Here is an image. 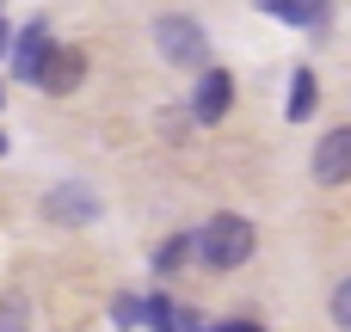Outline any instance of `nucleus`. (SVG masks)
Instances as JSON below:
<instances>
[{
    "instance_id": "obj_1",
    "label": "nucleus",
    "mask_w": 351,
    "mask_h": 332,
    "mask_svg": "<svg viewBox=\"0 0 351 332\" xmlns=\"http://www.w3.org/2000/svg\"><path fill=\"white\" fill-rule=\"evenodd\" d=\"M253 253H259V228H253L247 216H234V209L210 216V222L191 234V259H204L210 271H241Z\"/></svg>"
},
{
    "instance_id": "obj_2",
    "label": "nucleus",
    "mask_w": 351,
    "mask_h": 332,
    "mask_svg": "<svg viewBox=\"0 0 351 332\" xmlns=\"http://www.w3.org/2000/svg\"><path fill=\"white\" fill-rule=\"evenodd\" d=\"M154 43H160V55L173 68H204V55H210V37H204V25L191 12H160L154 18Z\"/></svg>"
},
{
    "instance_id": "obj_3",
    "label": "nucleus",
    "mask_w": 351,
    "mask_h": 332,
    "mask_svg": "<svg viewBox=\"0 0 351 332\" xmlns=\"http://www.w3.org/2000/svg\"><path fill=\"white\" fill-rule=\"evenodd\" d=\"M99 191L93 185H56V191H43V222H56V228H93L99 222Z\"/></svg>"
},
{
    "instance_id": "obj_4",
    "label": "nucleus",
    "mask_w": 351,
    "mask_h": 332,
    "mask_svg": "<svg viewBox=\"0 0 351 332\" xmlns=\"http://www.w3.org/2000/svg\"><path fill=\"white\" fill-rule=\"evenodd\" d=\"M308 173H315V185H327V191L351 185V123H346V129H327V136L315 142Z\"/></svg>"
},
{
    "instance_id": "obj_5",
    "label": "nucleus",
    "mask_w": 351,
    "mask_h": 332,
    "mask_svg": "<svg viewBox=\"0 0 351 332\" xmlns=\"http://www.w3.org/2000/svg\"><path fill=\"white\" fill-rule=\"evenodd\" d=\"M234 111V74L228 68H204L197 92H191V123H222Z\"/></svg>"
},
{
    "instance_id": "obj_6",
    "label": "nucleus",
    "mask_w": 351,
    "mask_h": 332,
    "mask_svg": "<svg viewBox=\"0 0 351 332\" xmlns=\"http://www.w3.org/2000/svg\"><path fill=\"white\" fill-rule=\"evenodd\" d=\"M80 80H86V55H80L74 43H56V49H49V62H43V74H37V86H43L49 99H68Z\"/></svg>"
},
{
    "instance_id": "obj_7",
    "label": "nucleus",
    "mask_w": 351,
    "mask_h": 332,
    "mask_svg": "<svg viewBox=\"0 0 351 332\" xmlns=\"http://www.w3.org/2000/svg\"><path fill=\"white\" fill-rule=\"evenodd\" d=\"M49 49H56V37H49V25H31L25 37H12V74L37 86V74H43V62H49Z\"/></svg>"
},
{
    "instance_id": "obj_8",
    "label": "nucleus",
    "mask_w": 351,
    "mask_h": 332,
    "mask_svg": "<svg viewBox=\"0 0 351 332\" xmlns=\"http://www.w3.org/2000/svg\"><path fill=\"white\" fill-rule=\"evenodd\" d=\"M265 18H278V25H302V31H321L333 12H327V6H290V0H278V6H265Z\"/></svg>"
},
{
    "instance_id": "obj_9",
    "label": "nucleus",
    "mask_w": 351,
    "mask_h": 332,
    "mask_svg": "<svg viewBox=\"0 0 351 332\" xmlns=\"http://www.w3.org/2000/svg\"><path fill=\"white\" fill-rule=\"evenodd\" d=\"M308 111H315V68H296V80H290V123H308Z\"/></svg>"
},
{
    "instance_id": "obj_10",
    "label": "nucleus",
    "mask_w": 351,
    "mask_h": 332,
    "mask_svg": "<svg viewBox=\"0 0 351 332\" xmlns=\"http://www.w3.org/2000/svg\"><path fill=\"white\" fill-rule=\"evenodd\" d=\"M0 332H31V302L19 290H0Z\"/></svg>"
},
{
    "instance_id": "obj_11",
    "label": "nucleus",
    "mask_w": 351,
    "mask_h": 332,
    "mask_svg": "<svg viewBox=\"0 0 351 332\" xmlns=\"http://www.w3.org/2000/svg\"><path fill=\"white\" fill-rule=\"evenodd\" d=\"M185 259H191V234H173V240H167V246H160V253H154V271H160V277H167V271H179V265H185Z\"/></svg>"
},
{
    "instance_id": "obj_12",
    "label": "nucleus",
    "mask_w": 351,
    "mask_h": 332,
    "mask_svg": "<svg viewBox=\"0 0 351 332\" xmlns=\"http://www.w3.org/2000/svg\"><path fill=\"white\" fill-rule=\"evenodd\" d=\"M327 314H333V327H339V332H351V277H339V283H333Z\"/></svg>"
},
{
    "instance_id": "obj_13",
    "label": "nucleus",
    "mask_w": 351,
    "mask_h": 332,
    "mask_svg": "<svg viewBox=\"0 0 351 332\" xmlns=\"http://www.w3.org/2000/svg\"><path fill=\"white\" fill-rule=\"evenodd\" d=\"M111 320H117V327H136V320H142V302H136V296H117V302H111Z\"/></svg>"
},
{
    "instance_id": "obj_14",
    "label": "nucleus",
    "mask_w": 351,
    "mask_h": 332,
    "mask_svg": "<svg viewBox=\"0 0 351 332\" xmlns=\"http://www.w3.org/2000/svg\"><path fill=\"white\" fill-rule=\"evenodd\" d=\"M210 332H259L253 320H222V327H210Z\"/></svg>"
},
{
    "instance_id": "obj_15",
    "label": "nucleus",
    "mask_w": 351,
    "mask_h": 332,
    "mask_svg": "<svg viewBox=\"0 0 351 332\" xmlns=\"http://www.w3.org/2000/svg\"><path fill=\"white\" fill-rule=\"evenodd\" d=\"M0 154H6V136H0Z\"/></svg>"
}]
</instances>
